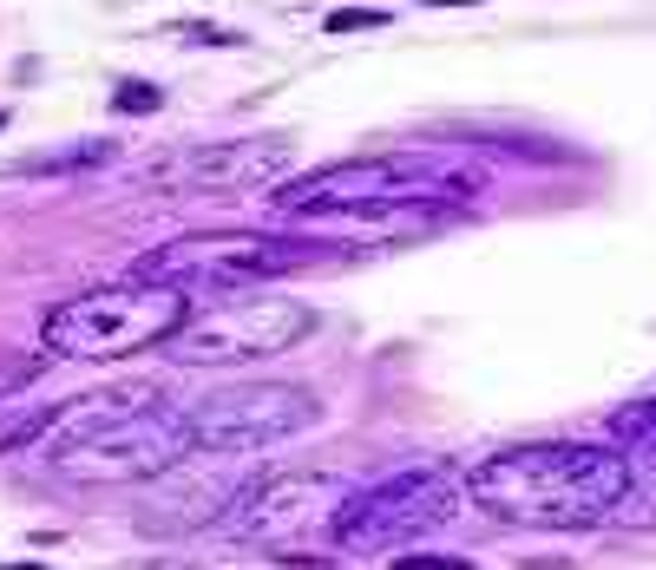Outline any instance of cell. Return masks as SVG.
I'll use <instances>...</instances> for the list:
<instances>
[{
  "instance_id": "cell-2",
  "label": "cell",
  "mask_w": 656,
  "mask_h": 570,
  "mask_svg": "<svg viewBox=\"0 0 656 570\" xmlns=\"http://www.w3.org/2000/svg\"><path fill=\"white\" fill-rule=\"evenodd\" d=\"M184 322H191V295L184 288L125 276V283L85 288L73 302H60L40 322V348L60 360H125V355L164 348Z\"/></svg>"
},
{
  "instance_id": "cell-7",
  "label": "cell",
  "mask_w": 656,
  "mask_h": 570,
  "mask_svg": "<svg viewBox=\"0 0 656 570\" xmlns=\"http://www.w3.org/2000/svg\"><path fill=\"white\" fill-rule=\"evenodd\" d=\"M355 486L335 479V472H270L256 479L250 492L223 505V531L243 538V544H270V551H290L315 531H335V518L349 511Z\"/></svg>"
},
{
  "instance_id": "cell-17",
  "label": "cell",
  "mask_w": 656,
  "mask_h": 570,
  "mask_svg": "<svg viewBox=\"0 0 656 570\" xmlns=\"http://www.w3.org/2000/svg\"><path fill=\"white\" fill-rule=\"evenodd\" d=\"M394 570H473V558H453V551H401Z\"/></svg>"
},
{
  "instance_id": "cell-15",
  "label": "cell",
  "mask_w": 656,
  "mask_h": 570,
  "mask_svg": "<svg viewBox=\"0 0 656 570\" xmlns=\"http://www.w3.org/2000/svg\"><path fill=\"white\" fill-rule=\"evenodd\" d=\"M112 105L132 112V119H145V112L164 105V85H151V79H119V85H112Z\"/></svg>"
},
{
  "instance_id": "cell-22",
  "label": "cell",
  "mask_w": 656,
  "mask_h": 570,
  "mask_svg": "<svg viewBox=\"0 0 656 570\" xmlns=\"http://www.w3.org/2000/svg\"><path fill=\"white\" fill-rule=\"evenodd\" d=\"M7 125H13V112H7V105H0V132H7Z\"/></svg>"
},
{
  "instance_id": "cell-16",
  "label": "cell",
  "mask_w": 656,
  "mask_h": 570,
  "mask_svg": "<svg viewBox=\"0 0 656 570\" xmlns=\"http://www.w3.org/2000/svg\"><path fill=\"white\" fill-rule=\"evenodd\" d=\"M322 27L329 33H374V27H387V7H335Z\"/></svg>"
},
{
  "instance_id": "cell-12",
  "label": "cell",
  "mask_w": 656,
  "mask_h": 570,
  "mask_svg": "<svg viewBox=\"0 0 656 570\" xmlns=\"http://www.w3.org/2000/svg\"><path fill=\"white\" fill-rule=\"evenodd\" d=\"M145 486H151V499L139 505V525L145 531H198V525L223 518V505H230L204 466H171V472H158Z\"/></svg>"
},
{
  "instance_id": "cell-4",
  "label": "cell",
  "mask_w": 656,
  "mask_h": 570,
  "mask_svg": "<svg viewBox=\"0 0 656 570\" xmlns=\"http://www.w3.org/2000/svg\"><path fill=\"white\" fill-rule=\"evenodd\" d=\"M322 256V243H309V236H290V230H198V236H178V243H164V250H151L139 256V283H164V288H263L270 276H283V269H302V263H315Z\"/></svg>"
},
{
  "instance_id": "cell-10",
  "label": "cell",
  "mask_w": 656,
  "mask_h": 570,
  "mask_svg": "<svg viewBox=\"0 0 656 570\" xmlns=\"http://www.w3.org/2000/svg\"><path fill=\"white\" fill-rule=\"evenodd\" d=\"M283 171H290L283 139H230V144H184V151L158 157L145 177L158 191H184V197H230V191L283 184Z\"/></svg>"
},
{
  "instance_id": "cell-14",
  "label": "cell",
  "mask_w": 656,
  "mask_h": 570,
  "mask_svg": "<svg viewBox=\"0 0 656 570\" xmlns=\"http://www.w3.org/2000/svg\"><path fill=\"white\" fill-rule=\"evenodd\" d=\"M119 157L112 139H79V144H60V151H33V157H13L7 177H73V171H105Z\"/></svg>"
},
{
  "instance_id": "cell-8",
  "label": "cell",
  "mask_w": 656,
  "mask_h": 570,
  "mask_svg": "<svg viewBox=\"0 0 656 570\" xmlns=\"http://www.w3.org/2000/svg\"><path fill=\"white\" fill-rule=\"evenodd\" d=\"M315 420H322V400L309 387L243 380V387H223V394L191 407V439H198V452H256V446L309 432Z\"/></svg>"
},
{
  "instance_id": "cell-5",
  "label": "cell",
  "mask_w": 656,
  "mask_h": 570,
  "mask_svg": "<svg viewBox=\"0 0 656 570\" xmlns=\"http://www.w3.org/2000/svg\"><path fill=\"white\" fill-rule=\"evenodd\" d=\"M309 328H315V308H302L295 295L223 288V295H211V308H191V322L164 342V355L178 367H236V360L283 355Z\"/></svg>"
},
{
  "instance_id": "cell-18",
  "label": "cell",
  "mask_w": 656,
  "mask_h": 570,
  "mask_svg": "<svg viewBox=\"0 0 656 570\" xmlns=\"http://www.w3.org/2000/svg\"><path fill=\"white\" fill-rule=\"evenodd\" d=\"M171 33H178V40H198V47H243V33H230V27H204V20H178Z\"/></svg>"
},
{
  "instance_id": "cell-21",
  "label": "cell",
  "mask_w": 656,
  "mask_h": 570,
  "mask_svg": "<svg viewBox=\"0 0 656 570\" xmlns=\"http://www.w3.org/2000/svg\"><path fill=\"white\" fill-rule=\"evenodd\" d=\"M0 570H40V564H33V558H20V564H0Z\"/></svg>"
},
{
  "instance_id": "cell-6",
  "label": "cell",
  "mask_w": 656,
  "mask_h": 570,
  "mask_svg": "<svg viewBox=\"0 0 656 570\" xmlns=\"http://www.w3.org/2000/svg\"><path fill=\"white\" fill-rule=\"evenodd\" d=\"M191 452H198L191 414H171L164 400H151L139 414L99 427L92 439L67 446L60 459H47V472H60V479H73V486H145L158 472L184 466Z\"/></svg>"
},
{
  "instance_id": "cell-1",
  "label": "cell",
  "mask_w": 656,
  "mask_h": 570,
  "mask_svg": "<svg viewBox=\"0 0 656 570\" xmlns=\"http://www.w3.org/2000/svg\"><path fill=\"white\" fill-rule=\"evenodd\" d=\"M466 492L480 511L506 518V525H538V531H578L604 525L617 511H630L637 492V466L610 446H565V439H538V446H506L493 452Z\"/></svg>"
},
{
  "instance_id": "cell-11",
  "label": "cell",
  "mask_w": 656,
  "mask_h": 570,
  "mask_svg": "<svg viewBox=\"0 0 656 570\" xmlns=\"http://www.w3.org/2000/svg\"><path fill=\"white\" fill-rule=\"evenodd\" d=\"M453 211L440 197H407V204H355V211H309L290 216V236H309L322 250H381V243H414L446 230Z\"/></svg>"
},
{
  "instance_id": "cell-19",
  "label": "cell",
  "mask_w": 656,
  "mask_h": 570,
  "mask_svg": "<svg viewBox=\"0 0 656 570\" xmlns=\"http://www.w3.org/2000/svg\"><path fill=\"white\" fill-rule=\"evenodd\" d=\"M47 360H33V355H0V394H13V387H27L33 374H40Z\"/></svg>"
},
{
  "instance_id": "cell-3",
  "label": "cell",
  "mask_w": 656,
  "mask_h": 570,
  "mask_svg": "<svg viewBox=\"0 0 656 570\" xmlns=\"http://www.w3.org/2000/svg\"><path fill=\"white\" fill-rule=\"evenodd\" d=\"M480 191V171H460L440 151H367V157H342L322 164L309 177H283L276 184V211L309 216V211H355V204H407V197H466Z\"/></svg>"
},
{
  "instance_id": "cell-13",
  "label": "cell",
  "mask_w": 656,
  "mask_h": 570,
  "mask_svg": "<svg viewBox=\"0 0 656 570\" xmlns=\"http://www.w3.org/2000/svg\"><path fill=\"white\" fill-rule=\"evenodd\" d=\"M158 400V387H105V394H79L73 407H60V414H47V427L33 439V452H40V466L47 459H60L67 446L79 439H92L99 427H112V420H125V414H139Z\"/></svg>"
},
{
  "instance_id": "cell-9",
  "label": "cell",
  "mask_w": 656,
  "mask_h": 570,
  "mask_svg": "<svg viewBox=\"0 0 656 570\" xmlns=\"http://www.w3.org/2000/svg\"><path fill=\"white\" fill-rule=\"evenodd\" d=\"M446 511H453V479L440 466H407V472L355 492L349 511L335 518V538L349 551H394V544L446 525Z\"/></svg>"
},
{
  "instance_id": "cell-20",
  "label": "cell",
  "mask_w": 656,
  "mask_h": 570,
  "mask_svg": "<svg viewBox=\"0 0 656 570\" xmlns=\"http://www.w3.org/2000/svg\"><path fill=\"white\" fill-rule=\"evenodd\" d=\"M427 7H480V0H427Z\"/></svg>"
}]
</instances>
